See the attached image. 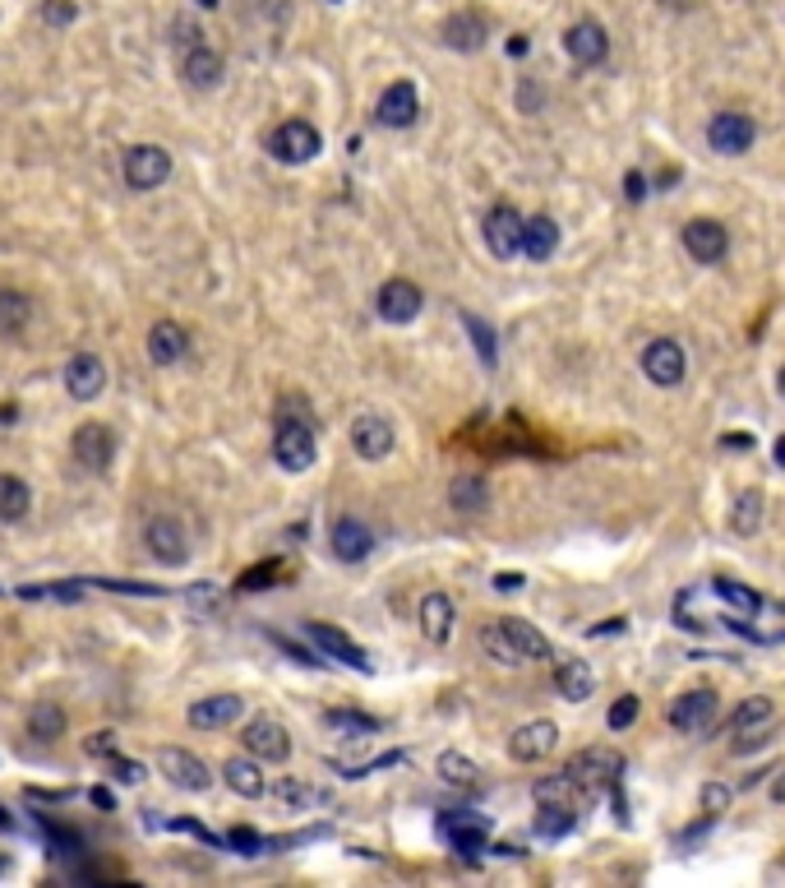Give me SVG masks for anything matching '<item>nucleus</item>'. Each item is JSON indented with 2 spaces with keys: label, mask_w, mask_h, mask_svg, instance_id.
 Here are the masks:
<instances>
[{
  "label": "nucleus",
  "mask_w": 785,
  "mask_h": 888,
  "mask_svg": "<svg viewBox=\"0 0 785 888\" xmlns=\"http://www.w3.org/2000/svg\"><path fill=\"white\" fill-rule=\"evenodd\" d=\"M273 458H277L282 472H305V468H314V458H320L314 426L301 421V417H282L277 431H273Z\"/></svg>",
  "instance_id": "f257e3e1"
},
{
  "label": "nucleus",
  "mask_w": 785,
  "mask_h": 888,
  "mask_svg": "<svg viewBox=\"0 0 785 888\" xmlns=\"http://www.w3.org/2000/svg\"><path fill=\"white\" fill-rule=\"evenodd\" d=\"M569 773L582 791H610V787H619V778H624V754L619 750H610V745H591V750H578L573 759H569Z\"/></svg>",
  "instance_id": "f03ea898"
},
{
  "label": "nucleus",
  "mask_w": 785,
  "mask_h": 888,
  "mask_svg": "<svg viewBox=\"0 0 785 888\" xmlns=\"http://www.w3.org/2000/svg\"><path fill=\"white\" fill-rule=\"evenodd\" d=\"M120 176H125V186H130V191H157V186H167V176H171V153L157 148V144H135V148H125Z\"/></svg>",
  "instance_id": "7ed1b4c3"
},
{
  "label": "nucleus",
  "mask_w": 785,
  "mask_h": 888,
  "mask_svg": "<svg viewBox=\"0 0 785 888\" xmlns=\"http://www.w3.org/2000/svg\"><path fill=\"white\" fill-rule=\"evenodd\" d=\"M324 148V135L310 126V120H282V126L268 135V153L277 163L287 167H301V163H314Z\"/></svg>",
  "instance_id": "20e7f679"
},
{
  "label": "nucleus",
  "mask_w": 785,
  "mask_h": 888,
  "mask_svg": "<svg viewBox=\"0 0 785 888\" xmlns=\"http://www.w3.org/2000/svg\"><path fill=\"white\" fill-rule=\"evenodd\" d=\"M522 213L513 208V204H494L490 213H485V223H481V236H485V251L494 255V260H513V255H522Z\"/></svg>",
  "instance_id": "39448f33"
},
{
  "label": "nucleus",
  "mask_w": 785,
  "mask_h": 888,
  "mask_svg": "<svg viewBox=\"0 0 785 888\" xmlns=\"http://www.w3.org/2000/svg\"><path fill=\"white\" fill-rule=\"evenodd\" d=\"M753 139H758V126H753L748 111H716L707 120V144L720 158H739V153L753 148Z\"/></svg>",
  "instance_id": "423d86ee"
},
{
  "label": "nucleus",
  "mask_w": 785,
  "mask_h": 888,
  "mask_svg": "<svg viewBox=\"0 0 785 888\" xmlns=\"http://www.w3.org/2000/svg\"><path fill=\"white\" fill-rule=\"evenodd\" d=\"M352 449H356V458L361 463H384V458L393 453V445H398V431H393V421L389 417H380V412H361L356 421H352Z\"/></svg>",
  "instance_id": "0eeeda50"
},
{
  "label": "nucleus",
  "mask_w": 785,
  "mask_h": 888,
  "mask_svg": "<svg viewBox=\"0 0 785 888\" xmlns=\"http://www.w3.org/2000/svg\"><path fill=\"white\" fill-rule=\"evenodd\" d=\"M642 375L656 384V389H675L684 375H688V352L684 343L675 339H651L642 348Z\"/></svg>",
  "instance_id": "6e6552de"
},
{
  "label": "nucleus",
  "mask_w": 785,
  "mask_h": 888,
  "mask_svg": "<svg viewBox=\"0 0 785 888\" xmlns=\"http://www.w3.org/2000/svg\"><path fill=\"white\" fill-rule=\"evenodd\" d=\"M416 116H421V94H416L412 79L389 84L384 94H380V103H374V120H380L384 130H406V126H416Z\"/></svg>",
  "instance_id": "1a4fd4ad"
},
{
  "label": "nucleus",
  "mask_w": 785,
  "mask_h": 888,
  "mask_svg": "<svg viewBox=\"0 0 785 888\" xmlns=\"http://www.w3.org/2000/svg\"><path fill=\"white\" fill-rule=\"evenodd\" d=\"M70 449H75V458H79V468L107 472L111 458H116V431H111L107 421H84L79 431L70 436Z\"/></svg>",
  "instance_id": "9d476101"
},
{
  "label": "nucleus",
  "mask_w": 785,
  "mask_h": 888,
  "mask_svg": "<svg viewBox=\"0 0 785 888\" xmlns=\"http://www.w3.org/2000/svg\"><path fill=\"white\" fill-rule=\"evenodd\" d=\"M666 722L675 731H684V736H703L716 722V690H684L666 709Z\"/></svg>",
  "instance_id": "9b49d317"
},
{
  "label": "nucleus",
  "mask_w": 785,
  "mask_h": 888,
  "mask_svg": "<svg viewBox=\"0 0 785 888\" xmlns=\"http://www.w3.org/2000/svg\"><path fill=\"white\" fill-rule=\"evenodd\" d=\"M421 305H425V296L412 279H389L380 292H374V311H380L384 324H412L421 315Z\"/></svg>",
  "instance_id": "f8f14e48"
},
{
  "label": "nucleus",
  "mask_w": 785,
  "mask_h": 888,
  "mask_svg": "<svg viewBox=\"0 0 785 888\" xmlns=\"http://www.w3.org/2000/svg\"><path fill=\"white\" fill-rule=\"evenodd\" d=\"M144 541L153 550V560H163V565H185V560H190V537H185L180 518H171V514L148 518Z\"/></svg>",
  "instance_id": "ddd939ff"
},
{
  "label": "nucleus",
  "mask_w": 785,
  "mask_h": 888,
  "mask_svg": "<svg viewBox=\"0 0 785 888\" xmlns=\"http://www.w3.org/2000/svg\"><path fill=\"white\" fill-rule=\"evenodd\" d=\"M679 241H684L688 260H698V264H720V260H726V251H730V232H726V223H716V218L684 223Z\"/></svg>",
  "instance_id": "4468645a"
},
{
  "label": "nucleus",
  "mask_w": 785,
  "mask_h": 888,
  "mask_svg": "<svg viewBox=\"0 0 785 888\" xmlns=\"http://www.w3.org/2000/svg\"><path fill=\"white\" fill-rule=\"evenodd\" d=\"M157 769H163V778L180 791H208L213 787V773L208 763L190 750H157Z\"/></svg>",
  "instance_id": "2eb2a0df"
},
{
  "label": "nucleus",
  "mask_w": 785,
  "mask_h": 888,
  "mask_svg": "<svg viewBox=\"0 0 785 888\" xmlns=\"http://www.w3.org/2000/svg\"><path fill=\"white\" fill-rule=\"evenodd\" d=\"M245 750L255 754L259 763H287L292 759V736H287V726H282V722L255 718L245 726Z\"/></svg>",
  "instance_id": "dca6fc26"
},
{
  "label": "nucleus",
  "mask_w": 785,
  "mask_h": 888,
  "mask_svg": "<svg viewBox=\"0 0 785 888\" xmlns=\"http://www.w3.org/2000/svg\"><path fill=\"white\" fill-rule=\"evenodd\" d=\"M563 51H569L578 66H587V70H596V66H606V56H610V38H606V28L596 23V19H578L569 33H563Z\"/></svg>",
  "instance_id": "f3484780"
},
{
  "label": "nucleus",
  "mask_w": 785,
  "mask_h": 888,
  "mask_svg": "<svg viewBox=\"0 0 785 888\" xmlns=\"http://www.w3.org/2000/svg\"><path fill=\"white\" fill-rule=\"evenodd\" d=\"M555 750H559V726L546 722V718L518 726L513 736H509V754H513L518 763H541V759H550Z\"/></svg>",
  "instance_id": "a211bd4d"
},
{
  "label": "nucleus",
  "mask_w": 785,
  "mask_h": 888,
  "mask_svg": "<svg viewBox=\"0 0 785 888\" xmlns=\"http://www.w3.org/2000/svg\"><path fill=\"white\" fill-rule=\"evenodd\" d=\"M305 634L314 638V643H320V648L333 657V662H342V666H352V671H365V676H370V671H374V662H370V653L361 648V643H352L347 634H342L337 625H324V621H310L305 625Z\"/></svg>",
  "instance_id": "6ab92c4d"
},
{
  "label": "nucleus",
  "mask_w": 785,
  "mask_h": 888,
  "mask_svg": "<svg viewBox=\"0 0 785 888\" xmlns=\"http://www.w3.org/2000/svg\"><path fill=\"white\" fill-rule=\"evenodd\" d=\"M439 833L449 838V847L458 856H467V861H477V856L485 851V838H490V823L481 814H444L439 819Z\"/></svg>",
  "instance_id": "aec40b11"
},
{
  "label": "nucleus",
  "mask_w": 785,
  "mask_h": 888,
  "mask_svg": "<svg viewBox=\"0 0 785 888\" xmlns=\"http://www.w3.org/2000/svg\"><path fill=\"white\" fill-rule=\"evenodd\" d=\"M66 389H70V398H79V403H92V398L107 389V365H102V357L75 352V357L66 361Z\"/></svg>",
  "instance_id": "412c9836"
},
{
  "label": "nucleus",
  "mask_w": 785,
  "mask_h": 888,
  "mask_svg": "<svg viewBox=\"0 0 785 888\" xmlns=\"http://www.w3.org/2000/svg\"><path fill=\"white\" fill-rule=\"evenodd\" d=\"M328 546L342 565H361L374 550V533H370L365 518H337L333 533H328Z\"/></svg>",
  "instance_id": "4be33fe9"
},
{
  "label": "nucleus",
  "mask_w": 785,
  "mask_h": 888,
  "mask_svg": "<svg viewBox=\"0 0 785 888\" xmlns=\"http://www.w3.org/2000/svg\"><path fill=\"white\" fill-rule=\"evenodd\" d=\"M180 75H185V84L190 88H199V94H208V88H217L223 84V75H227V60H223V51H213V47H190L180 56Z\"/></svg>",
  "instance_id": "5701e85b"
},
{
  "label": "nucleus",
  "mask_w": 785,
  "mask_h": 888,
  "mask_svg": "<svg viewBox=\"0 0 785 888\" xmlns=\"http://www.w3.org/2000/svg\"><path fill=\"white\" fill-rule=\"evenodd\" d=\"M444 47H453V51H481L485 47V38H490V19L485 14H477V10H458V14H449L444 19Z\"/></svg>",
  "instance_id": "b1692460"
},
{
  "label": "nucleus",
  "mask_w": 785,
  "mask_h": 888,
  "mask_svg": "<svg viewBox=\"0 0 785 888\" xmlns=\"http://www.w3.org/2000/svg\"><path fill=\"white\" fill-rule=\"evenodd\" d=\"M241 713H245V699L241 694H208V699L190 703V713H185V718H190V726H199V731H223Z\"/></svg>",
  "instance_id": "393cba45"
},
{
  "label": "nucleus",
  "mask_w": 785,
  "mask_h": 888,
  "mask_svg": "<svg viewBox=\"0 0 785 888\" xmlns=\"http://www.w3.org/2000/svg\"><path fill=\"white\" fill-rule=\"evenodd\" d=\"M555 690H559L563 703H587L596 694V671L582 657H563L555 666Z\"/></svg>",
  "instance_id": "a878e982"
},
{
  "label": "nucleus",
  "mask_w": 785,
  "mask_h": 888,
  "mask_svg": "<svg viewBox=\"0 0 785 888\" xmlns=\"http://www.w3.org/2000/svg\"><path fill=\"white\" fill-rule=\"evenodd\" d=\"M416 616H421V630H425V638H430V643H449L453 621H458V606H453V597H449V593H425Z\"/></svg>",
  "instance_id": "bb28decb"
},
{
  "label": "nucleus",
  "mask_w": 785,
  "mask_h": 888,
  "mask_svg": "<svg viewBox=\"0 0 785 888\" xmlns=\"http://www.w3.org/2000/svg\"><path fill=\"white\" fill-rule=\"evenodd\" d=\"M185 352H190V333H185L176 320H163L148 329V357L153 365H176Z\"/></svg>",
  "instance_id": "cd10ccee"
},
{
  "label": "nucleus",
  "mask_w": 785,
  "mask_h": 888,
  "mask_svg": "<svg viewBox=\"0 0 785 888\" xmlns=\"http://www.w3.org/2000/svg\"><path fill=\"white\" fill-rule=\"evenodd\" d=\"M223 778H227V787L236 791V796H245V801H259V796L268 791V782H264V769H259V759L255 754H241V759H227L223 763Z\"/></svg>",
  "instance_id": "c85d7f7f"
},
{
  "label": "nucleus",
  "mask_w": 785,
  "mask_h": 888,
  "mask_svg": "<svg viewBox=\"0 0 785 888\" xmlns=\"http://www.w3.org/2000/svg\"><path fill=\"white\" fill-rule=\"evenodd\" d=\"M555 251H559V223L546 218V213L527 218V223H522V255L541 264V260H550Z\"/></svg>",
  "instance_id": "c756f323"
},
{
  "label": "nucleus",
  "mask_w": 785,
  "mask_h": 888,
  "mask_svg": "<svg viewBox=\"0 0 785 888\" xmlns=\"http://www.w3.org/2000/svg\"><path fill=\"white\" fill-rule=\"evenodd\" d=\"M33 320V296L19 287H0V339H19Z\"/></svg>",
  "instance_id": "7c9ffc66"
},
{
  "label": "nucleus",
  "mask_w": 785,
  "mask_h": 888,
  "mask_svg": "<svg viewBox=\"0 0 785 888\" xmlns=\"http://www.w3.org/2000/svg\"><path fill=\"white\" fill-rule=\"evenodd\" d=\"M499 625L509 630V638H513L518 648H522V657H527V662H550V657H555L550 638H546V634H541L537 625H527V621H518V616H504Z\"/></svg>",
  "instance_id": "2f4dec72"
},
{
  "label": "nucleus",
  "mask_w": 785,
  "mask_h": 888,
  "mask_svg": "<svg viewBox=\"0 0 785 888\" xmlns=\"http://www.w3.org/2000/svg\"><path fill=\"white\" fill-rule=\"evenodd\" d=\"M481 648H485V657H490V662H499V666H509V671L527 666L522 648H518V643L509 638V630H504V625H499V621L481 630Z\"/></svg>",
  "instance_id": "473e14b6"
},
{
  "label": "nucleus",
  "mask_w": 785,
  "mask_h": 888,
  "mask_svg": "<svg viewBox=\"0 0 785 888\" xmlns=\"http://www.w3.org/2000/svg\"><path fill=\"white\" fill-rule=\"evenodd\" d=\"M33 505V491H28V481L14 477V472H0V524H19Z\"/></svg>",
  "instance_id": "72a5a7b5"
},
{
  "label": "nucleus",
  "mask_w": 785,
  "mask_h": 888,
  "mask_svg": "<svg viewBox=\"0 0 785 888\" xmlns=\"http://www.w3.org/2000/svg\"><path fill=\"white\" fill-rule=\"evenodd\" d=\"M772 718H776V703H772L767 694H753V699H744L739 709H735V718H730V731H735V736H748V731L767 726Z\"/></svg>",
  "instance_id": "f704fd0d"
},
{
  "label": "nucleus",
  "mask_w": 785,
  "mask_h": 888,
  "mask_svg": "<svg viewBox=\"0 0 785 888\" xmlns=\"http://www.w3.org/2000/svg\"><path fill=\"white\" fill-rule=\"evenodd\" d=\"M434 769H439V778H444L449 787H462V791L481 787V769H477V763H471L467 754H458V750H444V754H439Z\"/></svg>",
  "instance_id": "c9c22d12"
},
{
  "label": "nucleus",
  "mask_w": 785,
  "mask_h": 888,
  "mask_svg": "<svg viewBox=\"0 0 785 888\" xmlns=\"http://www.w3.org/2000/svg\"><path fill=\"white\" fill-rule=\"evenodd\" d=\"M578 782L569 773L559 778H537V787H531V796H537V806H578Z\"/></svg>",
  "instance_id": "e433bc0d"
},
{
  "label": "nucleus",
  "mask_w": 785,
  "mask_h": 888,
  "mask_svg": "<svg viewBox=\"0 0 785 888\" xmlns=\"http://www.w3.org/2000/svg\"><path fill=\"white\" fill-rule=\"evenodd\" d=\"M28 731H33V741H56L60 731H66V709H60V703H33Z\"/></svg>",
  "instance_id": "4c0bfd02"
},
{
  "label": "nucleus",
  "mask_w": 785,
  "mask_h": 888,
  "mask_svg": "<svg viewBox=\"0 0 785 888\" xmlns=\"http://www.w3.org/2000/svg\"><path fill=\"white\" fill-rule=\"evenodd\" d=\"M578 829V810L573 806H541V814H537V833L541 838H569Z\"/></svg>",
  "instance_id": "58836bf2"
},
{
  "label": "nucleus",
  "mask_w": 785,
  "mask_h": 888,
  "mask_svg": "<svg viewBox=\"0 0 785 888\" xmlns=\"http://www.w3.org/2000/svg\"><path fill=\"white\" fill-rule=\"evenodd\" d=\"M449 500H453L458 514H481V509L490 505V491H485L481 477H458L453 491H449Z\"/></svg>",
  "instance_id": "ea45409f"
},
{
  "label": "nucleus",
  "mask_w": 785,
  "mask_h": 888,
  "mask_svg": "<svg viewBox=\"0 0 785 888\" xmlns=\"http://www.w3.org/2000/svg\"><path fill=\"white\" fill-rule=\"evenodd\" d=\"M730 528L739 533V537H753L763 528V491H744L739 500H735V514H730Z\"/></svg>",
  "instance_id": "a19ab883"
},
{
  "label": "nucleus",
  "mask_w": 785,
  "mask_h": 888,
  "mask_svg": "<svg viewBox=\"0 0 785 888\" xmlns=\"http://www.w3.org/2000/svg\"><path fill=\"white\" fill-rule=\"evenodd\" d=\"M324 722H328L333 731H347V736H374V731H380V722H374V718H365V713H347V709H333Z\"/></svg>",
  "instance_id": "79ce46f5"
},
{
  "label": "nucleus",
  "mask_w": 785,
  "mask_h": 888,
  "mask_svg": "<svg viewBox=\"0 0 785 888\" xmlns=\"http://www.w3.org/2000/svg\"><path fill=\"white\" fill-rule=\"evenodd\" d=\"M716 593L726 597L730 606H739L744 616H753V611L763 606V602H758V593H753V588H739V584H730V578H716Z\"/></svg>",
  "instance_id": "37998d69"
},
{
  "label": "nucleus",
  "mask_w": 785,
  "mask_h": 888,
  "mask_svg": "<svg viewBox=\"0 0 785 888\" xmlns=\"http://www.w3.org/2000/svg\"><path fill=\"white\" fill-rule=\"evenodd\" d=\"M638 713H642V699H638V694H619L606 722H610V731H624V726H634V722H638Z\"/></svg>",
  "instance_id": "c03bdc74"
},
{
  "label": "nucleus",
  "mask_w": 785,
  "mask_h": 888,
  "mask_svg": "<svg viewBox=\"0 0 785 888\" xmlns=\"http://www.w3.org/2000/svg\"><path fill=\"white\" fill-rule=\"evenodd\" d=\"M730 801H735V791L726 787V782H707L703 787V810H707V819H720L730 810Z\"/></svg>",
  "instance_id": "a18cd8bd"
},
{
  "label": "nucleus",
  "mask_w": 785,
  "mask_h": 888,
  "mask_svg": "<svg viewBox=\"0 0 785 888\" xmlns=\"http://www.w3.org/2000/svg\"><path fill=\"white\" fill-rule=\"evenodd\" d=\"M462 324L471 329V343H477L481 361H485V365H494V333H490V324H481V320H477V315H471V311L462 315Z\"/></svg>",
  "instance_id": "49530a36"
},
{
  "label": "nucleus",
  "mask_w": 785,
  "mask_h": 888,
  "mask_svg": "<svg viewBox=\"0 0 785 888\" xmlns=\"http://www.w3.org/2000/svg\"><path fill=\"white\" fill-rule=\"evenodd\" d=\"M75 14H79V6H75V0H47V6H42V19H47L51 28H66V23H75Z\"/></svg>",
  "instance_id": "de8ad7c7"
},
{
  "label": "nucleus",
  "mask_w": 785,
  "mask_h": 888,
  "mask_svg": "<svg viewBox=\"0 0 785 888\" xmlns=\"http://www.w3.org/2000/svg\"><path fill=\"white\" fill-rule=\"evenodd\" d=\"M227 847H236L241 856H259L268 842H264L255 829H232V833H227Z\"/></svg>",
  "instance_id": "09e8293b"
},
{
  "label": "nucleus",
  "mask_w": 785,
  "mask_h": 888,
  "mask_svg": "<svg viewBox=\"0 0 785 888\" xmlns=\"http://www.w3.org/2000/svg\"><path fill=\"white\" fill-rule=\"evenodd\" d=\"M111 778H116V782H125V787H135V782H144V763L111 754Z\"/></svg>",
  "instance_id": "8fccbe9b"
},
{
  "label": "nucleus",
  "mask_w": 785,
  "mask_h": 888,
  "mask_svg": "<svg viewBox=\"0 0 785 888\" xmlns=\"http://www.w3.org/2000/svg\"><path fill=\"white\" fill-rule=\"evenodd\" d=\"M273 574H277V565H259V569H249V574H241V584H236V593H249V588H259V584H273Z\"/></svg>",
  "instance_id": "3c124183"
},
{
  "label": "nucleus",
  "mask_w": 785,
  "mask_h": 888,
  "mask_svg": "<svg viewBox=\"0 0 785 888\" xmlns=\"http://www.w3.org/2000/svg\"><path fill=\"white\" fill-rule=\"evenodd\" d=\"M84 750H88L92 759H98V754H107V759H111V754H116V736H111V731H92V736L84 741Z\"/></svg>",
  "instance_id": "603ef678"
},
{
  "label": "nucleus",
  "mask_w": 785,
  "mask_h": 888,
  "mask_svg": "<svg viewBox=\"0 0 785 888\" xmlns=\"http://www.w3.org/2000/svg\"><path fill=\"white\" fill-rule=\"evenodd\" d=\"M273 643H277V648H282V653H292V657H296L301 666H320V657H314V653H305V648H301V643H292V638H282V634H273Z\"/></svg>",
  "instance_id": "864d4df0"
},
{
  "label": "nucleus",
  "mask_w": 785,
  "mask_h": 888,
  "mask_svg": "<svg viewBox=\"0 0 785 888\" xmlns=\"http://www.w3.org/2000/svg\"><path fill=\"white\" fill-rule=\"evenodd\" d=\"M277 796H282V801H292V806H296V801H301V806L314 801V791H310V787H296V782H282Z\"/></svg>",
  "instance_id": "5fc2aeb1"
},
{
  "label": "nucleus",
  "mask_w": 785,
  "mask_h": 888,
  "mask_svg": "<svg viewBox=\"0 0 785 888\" xmlns=\"http://www.w3.org/2000/svg\"><path fill=\"white\" fill-rule=\"evenodd\" d=\"M624 195L634 199V204L647 195V180H642V172H628V176H624Z\"/></svg>",
  "instance_id": "6e6d98bb"
},
{
  "label": "nucleus",
  "mask_w": 785,
  "mask_h": 888,
  "mask_svg": "<svg viewBox=\"0 0 785 888\" xmlns=\"http://www.w3.org/2000/svg\"><path fill=\"white\" fill-rule=\"evenodd\" d=\"M720 445H726V449H744V453H748V449H753V436H748V431H744V436H720Z\"/></svg>",
  "instance_id": "4d7b16f0"
},
{
  "label": "nucleus",
  "mask_w": 785,
  "mask_h": 888,
  "mask_svg": "<svg viewBox=\"0 0 785 888\" xmlns=\"http://www.w3.org/2000/svg\"><path fill=\"white\" fill-rule=\"evenodd\" d=\"M494 588H522V574H499Z\"/></svg>",
  "instance_id": "13d9d810"
},
{
  "label": "nucleus",
  "mask_w": 785,
  "mask_h": 888,
  "mask_svg": "<svg viewBox=\"0 0 785 888\" xmlns=\"http://www.w3.org/2000/svg\"><path fill=\"white\" fill-rule=\"evenodd\" d=\"M509 51H513V56H527V51H531V38H527V33H518V38L509 42Z\"/></svg>",
  "instance_id": "bf43d9fd"
},
{
  "label": "nucleus",
  "mask_w": 785,
  "mask_h": 888,
  "mask_svg": "<svg viewBox=\"0 0 785 888\" xmlns=\"http://www.w3.org/2000/svg\"><path fill=\"white\" fill-rule=\"evenodd\" d=\"M661 6H666V10H679V14H688V10L698 6V0H661Z\"/></svg>",
  "instance_id": "052dcab7"
},
{
  "label": "nucleus",
  "mask_w": 785,
  "mask_h": 888,
  "mask_svg": "<svg viewBox=\"0 0 785 888\" xmlns=\"http://www.w3.org/2000/svg\"><path fill=\"white\" fill-rule=\"evenodd\" d=\"M624 630V621H601V625H591V634H619Z\"/></svg>",
  "instance_id": "680f3d73"
},
{
  "label": "nucleus",
  "mask_w": 785,
  "mask_h": 888,
  "mask_svg": "<svg viewBox=\"0 0 785 888\" xmlns=\"http://www.w3.org/2000/svg\"><path fill=\"white\" fill-rule=\"evenodd\" d=\"M772 801H776V806H785V773H781V782L772 787Z\"/></svg>",
  "instance_id": "e2e57ef3"
},
{
  "label": "nucleus",
  "mask_w": 785,
  "mask_h": 888,
  "mask_svg": "<svg viewBox=\"0 0 785 888\" xmlns=\"http://www.w3.org/2000/svg\"><path fill=\"white\" fill-rule=\"evenodd\" d=\"M772 458H776V468H785V436L776 440V449H772Z\"/></svg>",
  "instance_id": "0e129e2a"
},
{
  "label": "nucleus",
  "mask_w": 785,
  "mask_h": 888,
  "mask_svg": "<svg viewBox=\"0 0 785 888\" xmlns=\"http://www.w3.org/2000/svg\"><path fill=\"white\" fill-rule=\"evenodd\" d=\"M776 389H781V398H785V361H781V371H776Z\"/></svg>",
  "instance_id": "69168bd1"
},
{
  "label": "nucleus",
  "mask_w": 785,
  "mask_h": 888,
  "mask_svg": "<svg viewBox=\"0 0 785 888\" xmlns=\"http://www.w3.org/2000/svg\"><path fill=\"white\" fill-rule=\"evenodd\" d=\"M199 6H208V10H213V6H217V0H199Z\"/></svg>",
  "instance_id": "338daca9"
},
{
  "label": "nucleus",
  "mask_w": 785,
  "mask_h": 888,
  "mask_svg": "<svg viewBox=\"0 0 785 888\" xmlns=\"http://www.w3.org/2000/svg\"><path fill=\"white\" fill-rule=\"evenodd\" d=\"M6 870H10V866H6V861H0V875H6Z\"/></svg>",
  "instance_id": "774afa93"
}]
</instances>
